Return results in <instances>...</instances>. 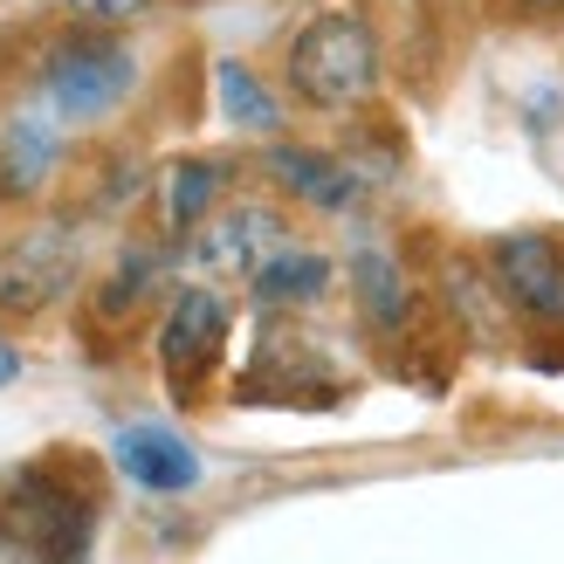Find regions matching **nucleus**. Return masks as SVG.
Segmentation results:
<instances>
[{
	"label": "nucleus",
	"mask_w": 564,
	"mask_h": 564,
	"mask_svg": "<svg viewBox=\"0 0 564 564\" xmlns=\"http://www.w3.org/2000/svg\"><path fill=\"white\" fill-rule=\"evenodd\" d=\"M76 275H83V220L69 214L28 220L21 235L0 241V310H14V317L63 303L76 290Z\"/></svg>",
	"instance_id": "obj_5"
},
{
	"label": "nucleus",
	"mask_w": 564,
	"mask_h": 564,
	"mask_svg": "<svg viewBox=\"0 0 564 564\" xmlns=\"http://www.w3.org/2000/svg\"><path fill=\"white\" fill-rule=\"evenodd\" d=\"M248 290H256V303L269 310V317H282V310H310V303L330 290V262L317 256V248H303V241L290 235L282 248H269V256L256 262Z\"/></svg>",
	"instance_id": "obj_14"
},
{
	"label": "nucleus",
	"mask_w": 564,
	"mask_h": 564,
	"mask_svg": "<svg viewBox=\"0 0 564 564\" xmlns=\"http://www.w3.org/2000/svg\"><path fill=\"white\" fill-rule=\"evenodd\" d=\"M110 455H118V468L138 489H152V496H186L193 482H200V455H193L173 427H124Z\"/></svg>",
	"instance_id": "obj_13"
},
{
	"label": "nucleus",
	"mask_w": 564,
	"mask_h": 564,
	"mask_svg": "<svg viewBox=\"0 0 564 564\" xmlns=\"http://www.w3.org/2000/svg\"><path fill=\"white\" fill-rule=\"evenodd\" d=\"M55 159H63V138L48 118H8L0 124V200H35Z\"/></svg>",
	"instance_id": "obj_15"
},
{
	"label": "nucleus",
	"mask_w": 564,
	"mask_h": 564,
	"mask_svg": "<svg viewBox=\"0 0 564 564\" xmlns=\"http://www.w3.org/2000/svg\"><path fill=\"white\" fill-rule=\"evenodd\" d=\"M14 379H21V345L0 330V386H14Z\"/></svg>",
	"instance_id": "obj_18"
},
{
	"label": "nucleus",
	"mask_w": 564,
	"mask_h": 564,
	"mask_svg": "<svg viewBox=\"0 0 564 564\" xmlns=\"http://www.w3.org/2000/svg\"><path fill=\"white\" fill-rule=\"evenodd\" d=\"M97 538V489L55 462H28L0 482V557H83Z\"/></svg>",
	"instance_id": "obj_1"
},
{
	"label": "nucleus",
	"mask_w": 564,
	"mask_h": 564,
	"mask_svg": "<svg viewBox=\"0 0 564 564\" xmlns=\"http://www.w3.org/2000/svg\"><path fill=\"white\" fill-rule=\"evenodd\" d=\"M290 241V220H282L275 207H256V200H241V207H214L200 228H193V262H200L207 275H256V262L269 256V248Z\"/></svg>",
	"instance_id": "obj_8"
},
{
	"label": "nucleus",
	"mask_w": 564,
	"mask_h": 564,
	"mask_svg": "<svg viewBox=\"0 0 564 564\" xmlns=\"http://www.w3.org/2000/svg\"><path fill=\"white\" fill-rule=\"evenodd\" d=\"M35 90L63 124H97L110 118L131 90H138V55L110 35L104 21L90 28H69L42 48V69H35Z\"/></svg>",
	"instance_id": "obj_3"
},
{
	"label": "nucleus",
	"mask_w": 564,
	"mask_h": 564,
	"mask_svg": "<svg viewBox=\"0 0 564 564\" xmlns=\"http://www.w3.org/2000/svg\"><path fill=\"white\" fill-rule=\"evenodd\" d=\"M351 303H358V324L379 345H400L420 324V290H413V275L392 248H358L351 256Z\"/></svg>",
	"instance_id": "obj_9"
},
{
	"label": "nucleus",
	"mask_w": 564,
	"mask_h": 564,
	"mask_svg": "<svg viewBox=\"0 0 564 564\" xmlns=\"http://www.w3.org/2000/svg\"><path fill=\"white\" fill-rule=\"evenodd\" d=\"M228 330H235V310L220 290H207V282H186V290H173V303H165V324H159V372L165 386H173V400H200L207 372L220 365V351H228Z\"/></svg>",
	"instance_id": "obj_6"
},
{
	"label": "nucleus",
	"mask_w": 564,
	"mask_h": 564,
	"mask_svg": "<svg viewBox=\"0 0 564 564\" xmlns=\"http://www.w3.org/2000/svg\"><path fill=\"white\" fill-rule=\"evenodd\" d=\"M489 275L502 290L510 324H523L538 345H564V241L544 228H517L489 248Z\"/></svg>",
	"instance_id": "obj_4"
},
{
	"label": "nucleus",
	"mask_w": 564,
	"mask_h": 564,
	"mask_svg": "<svg viewBox=\"0 0 564 564\" xmlns=\"http://www.w3.org/2000/svg\"><path fill=\"white\" fill-rule=\"evenodd\" d=\"M517 14H564V0H510Z\"/></svg>",
	"instance_id": "obj_19"
},
{
	"label": "nucleus",
	"mask_w": 564,
	"mask_h": 564,
	"mask_svg": "<svg viewBox=\"0 0 564 564\" xmlns=\"http://www.w3.org/2000/svg\"><path fill=\"white\" fill-rule=\"evenodd\" d=\"M262 173L290 193V200L317 207V214H345V207H358V193H365L358 165H345L337 152H317V145H269Z\"/></svg>",
	"instance_id": "obj_11"
},
{
	"label": "nucleus",
	"mask_w": 564,
	"mask_h": 564,
	"mask_svg": "<svg viewBox=\"0 0 564 564\" xmlns=\"http://www.w3.org/2000/svg\"><path fill=\"white\" fill-rule=\"evenodd\" d=\"M337 392H345V379L330 372V358L324 351H310L296 345L282 324L262 330V358L248 365V379H241V400H282V406H330Z\"/></svg>",
	"instance_id": "obj_7"
},
{
	"label": "nucleus",
	"mask_w": 564,
	"mask_h": 564,
	"mask_svg": "<svg viewBox=\"0 0 564 564\" xmlns=\"http://www.w3.org/2000/svg\"><path fill=\"white\" fill-rule=\"evenodd\" d=\"M235 165L228 159H173L159 173V193H152V214H159V235L173 241H193V228L220 207V193H228Z\"/></svg>",
	"instance_id": "obj_12"
},
{
	"label": "nucleus",
	"mask_w": 564,
	"mask_h": 564,
	"mask_svg": "<svg viewBox=\"0 0 564 564\" xmlns=\"http://www.w3.org/2000/svg\"><path fill=\"white\" fill-rule=\"evenodd\" d=\"M214 76H220V110H228V124H241V131H282V110H275V97L262 90V76L248 69V63H220Z\"/></svg>",
	"instance_id": "obj_16"
},
{
	"label": "nucleus",
	"mask_w": 564,
	"mask_h": 564,
	"mask_svg": "<svg viewBox=\"0 0 564 564\" xmlns=\"http://www.w3.org/2000/svg\"><path fill=\"white\" fill-rule=\"evenodd\" d=\"M282 76H290L296 104L310 110H330V118H345V110H365L379 90V35L365 14H317L296 28L290 55H282Z\"/></svg>",
	"instance_id": "obj_2"
},
{
	"label": "nucleus",
	"mask_w": 564,
	"mask_h": 564,
	"mask_svg": "<svg viewBox=\"0 0 564 564\" xmlns=\"http://www.w3.org/2000/svg\"><path fill=\"white\" fill-rule=\"evenodd\" d=\"M165 275H173V235H159V241H124L118 262H110V275L97 282L90 317H97L104 330H131V324L152 310V296L165 290Z\"/></svg>",
	"instance_id": "obj_10"
},
{
	"label": "nucleus",
	"mask_w": 564,
	"mask_h": 564,
	"mask_svg": "<svg viewBox=\"0 0 564 564\" xmlns=\"http://www.w3.org/2000/svg\"><path fill=\"white\" fill-rule=\"evenodd\" d=\"M63 8H69L76 21H104V28H110V21H138L152 0H63Z\"/></svg>",
	"instance_id": "obj_17"
}]
</instances>
